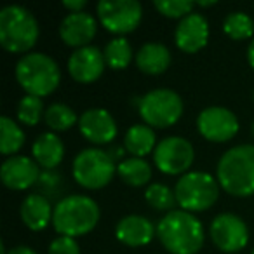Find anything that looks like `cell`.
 <instances>
[{
    "label": "cell",
    "instance_id": "obj_1",
    "mask_svg": "<svg viewBox=\"0 0 254 254\" xmlns=\"http://www.w3.org/2000/svg\"><path fill=\"white\" fill-rule=\"evenodd\" d=\"M157 237L171 254H197L204 246L205 230L193 212L174 209L159 221Z\"/></svg>",
    "mask_w": 254,
    "mask_h": 254
},
{
    "label": "cell",
    "instance_id": "obj_2",
    "mask_svg": "<svg viewBox=\"0 0 254 254\" xmlns=\"http://www.w3.org/2000/svg\"><path fill=\"white\" fill-rule=\"evenodd\" d=\"M216 180L233 197L254 195V145L244 143L226 150L218 160Z\"/></svg>",
    "mask_w": 254,
    "mask_h": 254
},
{
    "label": "cell",
    "instance_id": "obj_3",
    "mask_svg": "<svg viewBox=\"0 0 254 254\" xmlns=\"http://www.w3.org/2000/svg\"><path fill=\"white\" fill-rule=\"evenodd\" d=\"M99 205L87 195H68L54 207L53 226L60 235L82 237L96 228L99 223Z\"/></svg>",
    "mask_w": 254,
    "mask_h": 254
},
{
    "label": "cell",
    "instance_id": "obj_4",
    "mask_svg": "<svg viewBox=\"0 0 254 254\" xmlns=\"http://www.w3.org/2000/svg\"><path fill=\"white\" fill-rule=\"evenodd\" d=\"M16 80L30 96L44 98L53 94L61 80L60 64L44 53H28L16 63Z\"/></svg>",
    "mask_w": 254,
    "mask_h": 254
},
{
    "label": "cell",
    "instance_id": "obj_5",
    "mask_svg": "<svg viewBox=\"0 0 254 254\" xmlns=\"http://www.w3.org/2000/svg\"><path fill=\"white\" fill-rule=\"evenodd\" d=\"M39 40V23L23 5H7L0 11V46L14 54H28Z\"/></svg>",
    "mask_w": 254,
    "mask_h": 254
},
{
    "label": "cell",
    "instance_id": "obj_6",
    "mask_svg": "<svg viewBox=\"0 0 254 254\" xmlns=\"http://www.w3.org/2000/svg\"><path fill=\"white\" fill-rule=\"evenodd\" d=\"M219 183L204 171H190L178 180L174 187L176 202L183 211L202 212L212 207L219 197Z\"/></svg>",
    "mask_w": 254,
    "mask_h": 254
},
{
    "label": "cell",
    "instance_id": "obj_7",
    "mask_svg": "<svg viewBox=\"0 0 254 254\" xmlns=\"http://www.w3.org/2000/svg\"><path fill=\"white\" fill-rule=\"evenodd\" d=\"M183 99L173 89H153L139 98L138 112L143 122L152 129L171 127L183 115Z\"/></svg>",
    "mask_w": 254,
    "mask_h": 254
},
{
    "label": "cell",
    "instance_id": "obj_8",
    "mask_svg": "<svg viewBox=\"0 0 254 254\" xmlns=\"http://www.w3.org/2000/svg\"><path fill=\"white\" fill-rule=\"evenodd\" d=\"M117 166L108 152L101 148H84L75 155L71 164L73 180L87 190H99L112 181Z\"/></svg>",
    "mask_w": 254,
    "mask_h": 254
},
{
    "label": "cell",
    "instance_id": "obj_9",
    "mask_svg": "<svg viewBox=\"0 0 254 254\" xmlns=\"http://www.w3.org/2000/svg\"><path fill=\"white\" fill-rule=\"evenodd\" d=\"M96 12L103 28L119 37L134 32L143 18L138 0H99Z\"/></svg>",
    "mask_w": 254,
    "mask_h": 254
},
{
    "label": "cell",
    "instance_id": "obj_10",
    "mask_svg": "<svg viewBox=\"0 0 254 254\" xmlns=\"http://www.w3.org/2000/svg\"><path fill=\"white\" fill-rule=\"evenodd\" d=\"M195 150L187 138L181 136H167L157 143L153 150V164L164 174L178 176L190 173L193 166Z\"/></svg>",
    "mask_w": 254,
    "mask_h": 254
},
{
    "label": "cell",
    "instance_id": "obj_11",
    "mask_svg": "<svg viewBox=\"0 0 254 254\" xmlns=\"http://www.w3.org/2000/svg\"><path fill=\"white\" fill-rule=\"evenodd\" d=\"M209 235L212 244L226 254L239 253L249 242V228L246 221L232 212H221L216 216L209 226Z\"/></svg>",
    "mask_w": 254,
    "mask_h": 254
},
{
    "label": "cell",
    "instance_id": "obj_12",
    "mask_svg": "<svg viewBox=\"0 0 254 254\" xmlns=\"http://www.w3.org/2000/svg\"><path fill=\"white\" fill-rule=\"evenodd\" d=\"M239 119L225 106H207L197 117V129L202 138L212 143H226L239 132Z\"/></svg>",
    "mask_w": 254,
    "mask_h": 254
},
{
    "label": "cell",
    "instance_id": "obj_13",
    "mask_svg": "<svg viewBox=\"0 0 254 254\" xmlns=\"http://www.w3.org/2000/svg\"><path fill=\"white\" fill-rule=\"evenodd\" d=\"M68 73L78 84H92L103 75L106 66L105 54L99 47L85 46L75 49L68 58Z\"/></svg>",
    "mask_w": 254,
    "mask_h": 254
},
{
    "label": "cell",
    "instance_id": "obj_14",
    "mask_svg": "<svg viewBox=\"0 0 254 254\" xmlns=\"http://www.w3.org/2000/svg\"><path fill=\"white\" fill-rule=\"evenodd\" d=\"M78 131L92 145H106L117 138V122L105 108H89L78 117Z\"/></svg>",
    "mask_w": 254,
    "mask_h": 254
},
{
    "label": "cell",
    "instance_id": "obj_15",
    "mask_svg": "<svg viewBox=\"0 0 254 254\" xmlns=\"http://www.w3.org/2000/svg\"><path fill=\"white\" fill-rule=\"evenodd\" d=\"M0 178L11 190H28L39 181L40 166L26 155H12L0 166Z\"/></svg>",
    "mask_w": 254,
    "mask_h": 254
},
{
    "label": "cell",
    "instance_id": "obj_16",
    "mask_svg": "<svg viewBox=\"0 0 254 254\" xmlns=\"http://www.w3.org/2000/svg\"><path fill=\"white\" fill-rule=\"evenodd\" d=\"M98 32V21L92 14L82 12H70L64 16L60 25V37L66 46L80 49V47L91 46L92 39Z\"/></svg>",
    "mask_w": 254,
    "mask_h": 254
},
{
    "label": "cell",
    "instance_id": "obj_17",
    "mask_svg": "<svg viewBox=\"0 0 254 254\" xmlns=\"http://www.w3.org/2000/svg\"><path fill=\"white\" fill-rule=\"evenodd\" d=\"M209 40V23L200 12H191L180 19L174 32V42L183 53H197Z\"/></svg>",
    "mask_w": 254,
    "mask_h": 254
},
{
    "label": "cell",
    "instance_id": "obj_18",
    "mask_svg": "<svg viewBox=\"0 0 254 254\" xmlns=\"http://www.w3.org/2000/svg\"><path fill=\"white\" fill-rule=\"evenodd\" d=\"M157 235V226L148 218L139 214H129L119 219L115 225V237L127 247H143Z\"/></svg>",
    "mask_w": 254,
    "mask_h": 254
},
{
    "label": "cell",
    "instance_id": "obj_19",
    "mask_svg": "<svg viewBox=\"0 0 254 254\" xmlns=\"http://www.w3.org/2000/svg\"><path fill=\"white\" fill-rule=\"evenodd\" d=\"M19 216H21L26 228H30L32 232H40L49 223H53L54 207L44 195L32 193L23 198L21 207H19Z\"/></svg>",
    "mask_w": 254,
    "mask_h": 254
},
{
    "label": "cell",
    "instance_id": "obj_20",
    "mask_svg": "<svg viewBox=\"0 0 254 254\" xmlns=\"http://www.w3.org/2000/svg\"><path fill=\"white\" fill-rule=\"evenodd\" d=\"M33 160L44 169H54L64 157V145L56 132H42L32 145Z\"/></svg>",
    "mask_w": 254,
    "mask_h": 254
},
{
    "label": "cell",
    "instance_id": "obj_21",
    "mask_svg": "<svg viewBox=\"0 0 254 254\" xmlns=\"http://www.w3.org/2000/svg\"><path fill=\"white\" fill-rule=\"evenodd\" d=\"M136 64L146 75H160L171 64V51L162 42H146L136 53Z\"/></svg>",
    "mask_w": 254,
    "mask_h": 254
},
{
    "label": "cell",
    "instance_id": "obj_22",
    "mask_svg": "<svg viewBox=\"0 0 254 254\" xmlns=\"http://www.w3.org/2000/svg\"><path fill=\"white\" fill-rule=\"evenodd\" d=\"M157 146L155 131L146 124H134L126 131L124 136V148L131 153L132 157H146L152 153Z\"/></svg>",
    "mask_w": 254,
    "mask_h": 254
},
{
    "label": "cell",
    "instance_id": "obj_23",
    "mask_svg": "<svg viewBox=\"0 0 254 254\" xmlns=\"http://www.w3.org/2000/svg\"><path fill=\"white\" fill-rule=\"evenodd\" d=\"M117 174L129 187H145L152 180V166L145 159L129 157L117 164Z\"/></svg>",
    "mask_w": 254,
    "mask_h": 254
},
{
    "label": "cell",
    "instance_id": "obj_24",
    "mask_svg": "<svg viewBox=\"0 0 254 254\" xmlns=\"http://www.w3.org/2000/svg\"><path fill=\"white\" fill-rule=\"evenodd\" d=\"M25 132L23 129L11 119L4 115L0 119V152L2 155L9 157L16 155L25 145Z\"/></svg>",
    "mask_w": 254,
    "mask_h": 254
},
{
    "label": "cell",
    "instance_id": "obj_25",
    "mask_svg": "<svg viewBox=\"0 0 254 254\" xmlns=\"http://www.w3.org/2000/svg\"><path fill=\"white\" fill-rule=\"evenodd\" d=\"M103 54H105L106 66H110L112 70H124L126 66H129L132 58H136L126 37H115L110 40L105 46Z\"/></svg>",
    "mask_w": 254,
    "mask_h": 254
},
{
    "label": "cell",
    "instance_id": "obj_26",
    "mask_svg": "<svg viewBox=\"0 0 254 254\" xmlns=\"http://www.w3.org/2000/svg\"><path fill=\"white\" fill-rule=\"evenodd\" d=\"M47 127L53 132H63L68 131L75 124H78V117L73 108H70L64 103H53L46 108V115H44Z\"/></svg>",
    "mask_w": 254,
    "mask_h": 254
},
{
    "label": "cell",
    "instance_id": "obj_27",
    "mask_svg": "<svg viewBox=\"0 0 254 254\" xmlns=\"http://www.w3.org/2000/svg\"><path fill=\"white\" fill-rule=\"evenodd\" d=\"M223 32L233 40L251 39L254 33V19L244 11H233L223 19Z\"/></svg>",
    "mask_w": 254,
    "mask_h": 254
},
{
    "label": "cell",
    "instance_id": "obj_28",
    "mask_svg": "<svg viewBox=\"0 0 254 254\" xmlns=\"http://www.w3.org/2000/svg\"><path fill=\"white\" fill-rule=\"evenodd\" d=\"M16 115L18 120L25 126H37V124L42 120V117L46 115V110H44V101L42 98H37V96H23L18 103V108H16Z\"/></svg>",
    "mask_w": 254,
    "mask_h": 254
},
{
    "label": "cell",
    "instance_id": "obj_29",
    "mask_svg": "<svg viewBox=\"0 0 254 254\" xmlns=\"http://www.w3.org/2000/svg\"><path fill=\"white\" fill-rule=\"evenodd\" d=\"M145 198L150 207L157 209V211L171 212V211H174V205L178 204L174 190H171V188L164 183L148 185V188H146V191H145Z\"/></svg>",
    "mask_w": 254,
    "mask_h": 254
},
{
    "label": "cell",
    "instance_id": "obj_30",
    "mask_svg": "<svg viewBox=\"0 0 254 254\" xmlns=\"http://www.w3.org/2000/svg\"><path fill=\"white\" fill-rule=\"evenodd\" d=\"M153 5L166 18L183 19L185 16L193 12L195 2H191V0H155Z\"/></svg>",
    "mask_w": 254,
    "mask_h": 254
},
{
    "label": "cell",
    "instance_id": "obj_31",
    "mask_svg": "<svg viewBox=\"0 0 254 254\" xmlns=\"http://www.w3.org/2000/svg\"><path fill=\"white\" fill-rule=\"evenodd\" d=\"M47 254H80V246L73 237L60 235L49 244Z\"/></svg>",
    "mask_w": 254,
    "mask_h": 254
},
{
    "label": "cell",
    "instance_id": "obj_32",
    "mask_svg": "<svg viewBox=\"0 0 254 254\" xmlns=\"http://www.w3.org/2000/svg\"><path fill=\"white\" fill-rule=\"evenodd\" d=\"M85 5H87L85 0H64L63 2V7L68 9L70 12H82Z\"/></svg>",
    "mask_w": 254,
    "mask_h": 254
},
{
    "label": "cell",
    "instance_id": "obj_33",
    "mask_svg": "<svg viewBox=\"0 0 254 254\" xmlns=\"http://www.w3.org/2000/svg\"><path fill=\"white\" fill-rule=\"evenodd\" d=\"M7 254H37V251H33L32 247H28V246H18V247L9 249Z\"/></svg>",
    "mask_w": 254,
    "mask_h": 254
},
{
    "label": "cell",
    "instance_id": "obj_34",
    "mask_svg": "<svg viewBox=\"0 0 254 254\" xmlns=\"http://www.w3.org/2000/svg\"><path fill=\"white\" fill-rule=\"evenodd\" d=\"M124 153H126V152H124V148H122V146H112V148L108 150V155L113 159V162H115L117 159L124 160V159H122V157H124Z\"/></svg>",
    "mask_w": 254,
    "mask_h": 254
},
{
    "label": "cell",
    "instance_id": "obj_35",
    "mask_svg": "<svg viewBox=\"0 0 254 254\" xmlns=\"http://www.w3.org/2000/svg\"><path fill=\"white\" fill-rule=\"evenodd\" d=\"M247 61H249V64L254 68V39L251 40L249 47H247Z\"/></svg>",
    "mask_w": 254,
    "mask_h": 254
},
{
    "label": "cell",
    "instance_id": "obj_36",
    "mask_svg": "<svg viewBox=\"0 0 254 254\" xmlns=\"http://www.w3.org/2000/svg\"><path fill=\"white\" fill-rule=\"evenodd\" d=\"M216 4H218L216 0H198V2H195V5H200V7H212Z\"/></svg>",
    "mask_w": 254,
    "mask_h": 254
},
{
    "label": "cell",
    "instance_id": "obj_37",
    "mask_svg": "<svg viewBox=\"0 0 254 254\" xmlns=\"http://www.w3.org/2000/svg\"><path fill=\"white\" fill-rule=\"evenodd\" d=\"M251 132H253V136H254V122H253V127H251Z\"/></svg>",
    "mask_w": 254,
    "mask_h": 254
},
{
    "label": "cell",
    "instance_id": "obj_38",
    "mask_svg": "<svg viewBox=\"0 0 254 254\" xmlns=\"http://www.w3.org/2000/svg\"><path fill=\"white\" fill-rule=\"evenodd\" d=\"M251 254H254V249H253V253H251Z\"/></svg>",
    "mask_w": 254,
    "mask_h": 254
}]
</instances>
